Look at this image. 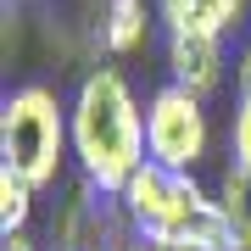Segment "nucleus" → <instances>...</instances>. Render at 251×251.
Here are the masks:
<instances>
[{
    "label": "nucleus",
    "instance_id": "obj_9",
    "mask_svg": "<svg viewBox=\"0 0 251 251\" xmlns=\"http://www.w3.org/2000/svg\"><path fill=\"white\" fill-rule=\"evenodd\" d=\"M34 196H39L34 184H23L17 173H6V168H0V240L28 229V218H34Z\"/></svg>",
    "mask_w": 251,
    "mask_h": 251
},
{
    "label": "nucleus",
    "instance_id": "obj_4",
    "mask_svg": "<svg viewBox=\"0 0 251 251\" xmlns=\"http://www.w3.org/2000/svg\"><path fill=\"white\" fill-rule=\"evenodd\" d=\"M212 151V123H206V100L184 84H162L145 100V156L162 168L196 173Z\"/></svg>",
    "mask_w": 251,
    "mask_h": 251
},
{
    "label": "nucleus",
    "instance_id": "obj_2",
    "mask_svg": "<svg viewBox=\"0 0 251 251\" xmlns=\"http://www.w3.org/2000/svg\"><path fill=\"white\" fill-rule=\"evenodd\" d=\"M123 206L134 218V229L162 251H234V229L224 218V201L196 173L145 162L123 184Z\"/></svg>",
    "mask_w": 251,
    "mask_h": 251
},
{
    "label": "nucleus",
    "instance_id": "obj_11",
    "mask_svg": "<svg viewBox=\"0 0 251 251\" xmlns=\"http://www.w3.org/2000/svg\"><path fill=\"white\" fill-rule=\"evenodd\" d=\"M234 84H240V100L251 95V34H246V45H240V62H234Z\"/></svg>",
    "mask_w": 251,
    "mask_h": 251
},
{
    "label": "nucleus",
    "instance_id": "obj_8",
    "mask_svg": "<svg viewBox=\"0 0 251 251\" xmlns=\"http://www.w3.org/2000/svg\"><path fill=\"white\" fill-rule=\"evenodd\" d=\"M218 201H224V218L234 229V251H251V168L229 162L218 179Z\"/></svg>",
    "mask_w": 251,
    "mask_h": 251
},
{
    "label": "nucleus",
    "instance_id": "obj_1",
    "mask_svg": "<svg viewBox=\"0 0 251 251\" xmlns=\"http://www.w3.org/2000/svg\"><path fill=\"white\" fill-rule=\"evenodd\" d=\"M73 128V162L95 190L123 196V184L145 168V106L123 67H90L67 100Z\"/></svg>",
    "mask_w": 251,
    "mask_h": 251
},
{
    "label": "nucleus",
    "instance_id": "obj_13",
    "mask_svg": "<svg viewBox=\"0 0 251 251\" xmlns=\"http://www.w3.org/2000/svg\"><path fill=\"white\" fill-rule=\"evenodd\" d=\"M45 251H73V246H45Z\"/></svg>",
    "mask_w": 251,
    "mask_h": 251
},
{
    "label": "nucleus",
    "instance_id": "obj_7",
    "mask_svg": "<svg viewBox=\"0 0 251 251\" xmlns=\"http://www.w3.org/2000/svg\"><path fill=\"white\" fill-rule=\"evenodd\" d=\"M95 39H100V50H112V56H134L145 39H151V6H145V0H100Z\"/></svg>",
    "mask_w": 251,
    "mask_h": 251
},
{
    "label": "nucleus",
    "instance_id": "obj_10",
    "mask_svg": "<svg viewBox=\"0 0 251 251\" xmlns=\"http://www.w3.org/2000/svg\"><path fill=\"white\" fill-rule=\"evenodd\" d=\"M229 156L240 162V168H251V95L234 106V123H229Z\"/></svg>",
    "mask_w": 251,
    "mask_h": 251
},
{
    "label": "nucleus",
    "instance_id": "obj_6",
    "mask_svg": "<svg viewBox=\"0 0 251 251\" xmlns=\"http://www.w3.org/2000/svg\"><path fill=\"white\" fill-rule=\"evenodd\" d=\"M246 17V0H156V23L168 34H218L229 39Z\"/></svg>",
    "mask_w": 251,
    "mask_h": 251
},
{
    "label": "nucleus",
    "instance_id": "obj_5",
    "mask_svg": "<svg viewBox=\"0 0 251 251\" xmlns=\"http://www.w3.org/2000/svg\"><path fill=\"white\" fill-rule=\"evenodd\" d=\"M224 39L218 34H168V73L173 84H184V90H196L201 100L224 84Z\"/></svg>",
    "mask_w": 251,
    "mask_h": 251
},
{
    "label": "nucleus",
    "instance_id": "obj_12",
    "mask_svg": "<svg viewBox=\"0 0 251 251\" xmlns=\"http://www.w3.org/2000/svg\"><path fill=\"white\" fill-rule=\"evenodd\" d=\"M0 251H39V246L28 240V234H6V246H0Z\"/></svg>",
    "mask_w": 251,
    "mask_h": 251
},
{
    "label": "nucleus",
    "instance_id": "obj_3",
    "mask_svg": "<svg viewBox=\"0 0 251 251\" xmlns=\"http://www.w3.org/2000/svg\"><path fill=\"white\" fill-rule=\"evenodd\" d=\"M67 156H73L67 100L50 84H17L0 100V168L34 190H50L62 179Z\"/></svg>",
    "mask_w": 251,
    "mask_h": 251
}]
</instances>
